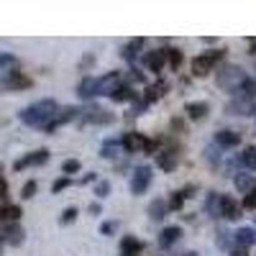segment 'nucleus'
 Listing matches in <instances>:
<instances>
[{
    "label": "nucleus",
    "instance_id": "nucleus-1",
    "mask_svg": "<svg viewBox=\"0 0 256 256\" xmlns=\"http://www.w3.org/2000/svg\"><path fill=\"white\" fill-rule=\"evenodd\" d=\"M56 113L59 110H56L54 100H38V102H34V105H28V108L20 110V120H24L26 126L38 128V126H49L56 118Z\"/></svg>",
    "mask_w": 256,
    "mask_h": 256
},
{
    "label": "nucleus",
    "instance_id": "nucleus-2",
    "mask_svg": "<svg viewBox=\"0 0 256 256\" xmlns=\"http://www.w3.org/2000/svg\"><path fill=\"white\" fill-rule=\"evenodd\" d=\"M246 80L248 77L244 74L241 67H236V64H223V67L218 70V84L226 88V90H230V92H236Z\"/></svg>",
    "mask_w": 256,
    "mask_h": 256
},
{
    "label": "nucleus",
    "instance_id": "nucleus-3",
    "mask_svg": "<svg viewBox=\"0 0 256 256\" xmlns=\"http://www.w3.org/2000/svg\"><path fill=\"white\" fill-rule=\"evenodd\" d=\"M148 184H152V166H136L131 177V192L134 195H144Z\"/></svg>",
    "mask_w": 256,
    "mask_h": 256
},
{
    "label": "nucleus",
    "instance_id": "nucleus-4",
    "mask_svg": "<svg viewBox=\"0 0 256 256\" xmlns=\"http://www.w3.org/2000/svg\"><path fill=\"white\" fill-rule=\"evenodd\" d=\"M118 88H123V77L118 72H108L98 80V95H113Z\"/></svg>",
    "mask_w": 256,
    "mask_h": 256
},
{
    "label": "nucleus",
    "instance_id": "nucleus-5",
    "mask_svg": "<svg viewBox=\"0 0 256 256\" xmlns=\"http://www.w3.org/2000/svg\"><path fill=\"white\" fill-rule=\"evenodd\" d=\"M46 162H49V152H46V148H41V152H31L28 156L18 159L13 164V169H16V172H20V169H26V166H41V164H46Z\"/></svg>",
    "mask_w": 256,
    "mask_h": 256
},
{
    "label": "nucleus",
    "instance_id": "nucleus-6",
    "mask_svg": "<svg viewBox=\"0 0 256 256\" xmlns=\"http://www.w3.org/2000/svg\"><path fill=\"white\" fill-rule=\"evenodd\" d=\"M77 116H80V108H74V105H67V108H62V110L56 113V118L46 126V131H49V134H54L59 126L70 123V120H72V118H77Z\"/></svg>",
    "mask_w": 256,
    "mask_h": 256
},
{
    "label": "nucleus",
    "instance_id": "nucleus-7",
    "mask_svg": "<svg viewBox=\"0 0 256 256\" xmlns=\"http://www.w3.org/2000/svg\"><path fill=\"white\" fill-rule=\"evenodd\" d=\"M24 238H26V233H24V228H20L18 223H8L3 228V241L8 246H20V244H24Z\"/></svg>",
    "mask_w": 256,
    "mask_h": 256
},
{
    "label": "nucleus",
    "instance_id": "nucleus-8",
    "mask_svg": "<svg viewBox=\"0 0 256 256\" xmlns=\"http://www.w3.org/2000/svg\"><path fill=\"white\" fill-rule=\"evenodd\" d=\"M82 120H84V123H98V126H102V123H105V126H108V123H113V120H116V116H113V113H108V110H100V108H90L88 113L82 116Z\"/></svg>",
    "mask_w": 256,
    "mask_h": 256
},
{
    "label": "nucleus",
    "instance_id": "nucleus-9",
    "mask_svg": "<svg viewBox=\"0 0 256 256\" xmlns=\"http://www.w3.org/2000/svg\"><path fill=\"white\" fill-rule=\"evenodd\" d=\"M164 62H169L166 59V49H156V52H148L146 56H144V64L152 72H162V67H164Z\"/></svg>",
    "mask_w": 256,
    "mask_h": 256
},
{
    "label": "nucleus",
    "instance_id": "nucleus-10",
    "mask_svg": "<svg viewBox=\"0 0 256 256\" xmlns=\"http://www.w3.org/2000/svg\"><path fill=\"white\" fill-rule=\"evenodd\" d=\"M3 88L6 90H26V88H31V80L20 72H13V74L3 77Z\"/></svg>",
    "mask_w": 256,
    "mask_h": 256
},
{
    "label": "nucleus",
    "instance_id": "nucleus-11",
    "mask_svg": "<svg viewBox=\"0 0 256 256\" xmlns=\"http://www.w3.org/2000/svg\"><path fill=\"white\" fill-rule=\"evenodd\" d=\"M251 110H254L251 100H244V98H233V100L226 105V113H230V116H248Z\"/></svg>",
    "mask_w": 256,
    "mask_h": 256
},
{
    "label": "nucleus",
    "instance_id": "nucleus-12",
    "mask_svg": "<svg viewBox=\"0 0 256 256\" xmlns=\"http://www.w3.org/2000/svg\"><path fill=\"white\" fill-rule=\"evenodd\" d=\"M120 144H123V148L126 152H138V148H144V146H148V141L141 136V134H123V138H120Z\"/></svg>",
    "mask_w": 256,
    "mask_h": 256
},
{
    "label": "nucleus",
    "instance_id": "nucleus-13",
    "mask_svg": "<svg viewBox=\"0 0 256 256\" xmlns=\"http://www.w3.org/2000/svg\"><path fill=\"white\" fill-rule=\"evenodd\" d=\"M212 64H216V62H212V56H210V54L195 56V59H192V74H195V77H205V74L210 72Z\"/></svg>",
    "mask_w": 256,
    "mask_h": 256
},
{
    "label": "nucleus",
    "instance_id": "nucleus-14",
    "mask_svg": "<svg viewBox=\"0 0 256 256\" xmlns=\"http://www.w3.org/2000/svg\"><path fill=\"white\" fill-rule=\"evenodd\" d=\"M180 236H182V228L169 226V228H164V230L159 233V246H162V248H169V246H172Z\"/></svg>",
    "mask_w": 256,
    "mask_h": 256
},
{
    "label": "nucleus",
    "instance_id": "nucleus-15",
    "mask_svg": "<svg viewBox=\"0 0 256 256\" xmlns=\"http://www.w3.org/2000/svg\"><path fill=\"white\" fill-rule=\"evenodd\" d=\"M220 205H223V198L218 195V192H208V198H205V210H208V216L218 218V216H220Z\"/></svg>",
    "mask_w": 256,
    "mask_h": 256
},
{
    "label": "nucleus",
    "instance_id": "nucleus-16",
    "mask_svg": "<svg viewBox=\"0 0 256 256\" xmlns=\"http://www.w3.org/2000/svg\"><path fill=\"white\" fill-rule=\"evenodd\" d=\"M77 95H80V98H92V95H98V80H95V77H84V80L77 84Z\"/></svg>",
    "mask_w": 256,
    "mask_h": 256
},
{
    "label": "nucleus",
    "instance_id": "nucleus-17",
    "mask_svg": "<svg viewBox=\"0 0 256 256\" xmlns=\"http://www.w3.org/2000/svg\"><path fill=\"white\" fill-rule=\"evenodd\" d=\"M216 144L223 146V148H233V146H238V144H241V136H238V134H233V131H218Z\"/></svg>",
    "mask_w": 256,
    "mask_h": 256
},
{
    "label": "nucleus",
    "instance_id": "nucleus-18",
    "mask_svg": "<svg viewBox=\"0 0 256 256\" xmlns=\"http://www.w3.org/2000/svg\"><path fill=\"white\" fill-rule=\"evenodd\" d=\"M141 248H144V246H141L138 238H134V236H123V241H120V254H123V256H136Z\"/></svg>",
    "mask_w": 256,
    "mask_h": 256
},
{
    "label": "nucleus",
    "instance_id": "nucleus-19",
    "mask_svg": "<svg viewBox=\"0 0 256 256\" xmlns=\"http://www.w3.org/2000/svg\"><path fill=\"white\" fill-rule=\"evenodd\" d=\"M220 216H223V218H228V220H236V218H241V208H238L236 202H233L230 198H223Z\"/></svg>",
    "mask_w": 256,
    "mask_h": 256
},
{
    "label": "nucleus",
    "instance_id": "nucleus-20",
    "mask_svg": "<svg viewBox=\"0 0 256 256\" xmlns=\"http://www.w3.org/2000/svg\"><path fill=\"white\" fill-rule=\"evenodd\" d=\"M144 49V38H131V41H128V44L123 46V59H128V62H134L136 56H138V52Z\"/></svg>",
    "mask_w": 256,
    "mask_h": 256
},
{
    "label": "nucleus",
    "instance_id": "nucleus-21",
    "mask_svg": "<svg viewBox=\"0 0 256 256\" xmlns=\"http://www.w3.org/2000/svg\"><path fill=\"white\" fill-rule=\"evenodd\" d=\"M118 154H123V144L120 141H105L100 146V156H105V159H116Z\"/></svg>",
    "mask_w": 256,
    "mask_h": 256
},
{
    "label": "nucleus",
    "instance_id": "nucleus-22",
    "mask_svg": "<svg viewBox=\"0 0 256 256\" xmlns=\"http://www.w3.org/2000/svg\"><path fill=\"white\" fill-rule=\"evenodd\" d=\"M236 244L238 246H246V248L254 246L256 244V230L254 228H238L236 230Z\"/></svg>",
    "mask_w": 256,
    "mask_h": 256
},
{
    "label": "nucleus",
    "instance_id": "nucleus-23",
    "mask_svg": "<svg viewBox=\"0 0 256 256\" xmlns=\"http://www.w3.org/2000/svg\"><path fill=\"white\" fill-rule=\"evenodd\" d=\"M156 164L164 169V172H172V169L177 166V154H174V152H162V154L156 156Z\"/></svg>",
    "mask_w": 256,
    "mask_h": 256
},
{
    "label": "nucleus",
    "instance_id": "nucleus-24",
    "mask_svg": "<svg viewBox=\"0 0 256 256\" xmlns=\"http://www.w3.org/2000/svg\"><path fill=\"white\" fill-rule=\"evenodd\" d=\"M166 212H169V205H166L162 198H156L152 205H148V216H152L154 220H162V218L166 216Z\"/></svg>",
    "mask_w": 256,
    "mask_h": 256
},
{
    "label": "nucleus",
    "instance_id": "nucleus-25",
    "mask_svg": "<svg viewBox=\"0 0 256 256\" xmlns=\"http://www.w3.org/2000/svg\"><path fill=\"white\" fill-rule=\"evenodd\" d=\"M236 190L238 192H246V195H248V192H254L256 190V182H254V177L251 174H236Z\"/></svg>",
    "mask_w": 256,
    "mask_h": 256
},
{
    "label": "nucleus",
    "instance_id": "nucleus-26",
    "mask_svg": "<svg viewBox=\"0 0 256 256\" xmlns=\"http://www.w3.org/2000/svg\"><path fill=\"white\" fill-rule=\"evenodd\" d=\"M184 110H187V116H190L192 120H200V118L208 116V102H190Z\"/></svg>",
    "mask_w": 256,
    "mask_h": 256
},
{
    "label": "nucleus",
    "instance_id": "nucleus-27",
    "mask_svg": "<svg viewBox=\"0 0 256 256\" xmlns=\"http://www.w3.org/2000/svg\"><path fill=\"white\" fill-rule=\"evenodd\" d=\"M233 95H236V98H244V100H254V98H256V82H254V80H246Z\"/></svg>",
    "mask_w": 256,
    "mask_h": 256
},
{
    "label": "nucleus",
    "instance_id": "nucleus-28",
    "mask_svg": "<svg viewBox=\"0 0 256 256\" xmlns=\"http://www.w3.org/2000/svg\"><path fill=\"white\" fill-rule=\"evenodd\" d=\"M241 164L246 169H251V172H256V148L254 146H246V152L241 154Z\"/></svg>",
    "mask_w": 256,
    "mask_h": 256
},
{
    "label": "nucleus",
    "instance_id": "nucleus-29",
    "mask_svg": "<svg viewBox=\"0 0 256 256\" xmlns=\"http://www.w3.org/2000/svg\"><path fill=\"white\" fill-rule=\"evenodd\" d=\"M116 102H128V100H136V95H134V90L131 88H126V84H123V88H118L113 95H110Z\"/></svg>",
    "mask_w": 256,
    "mask_h": 256
},
{
    "label": "nucleus",
    "instance_id": "nucleus-30",
    "mask_svg": "<svg viewBox=\"0 0 256 256\" xmlns=\"http://www.w3.org/2000/svg\"><path fill=\"white\" fill-rule=\"evenodd\" d=\"M0 212H3V218H6V220H18L20 216H24L18 205H3V210H0Z\"/></svg>",
    "mask_w": 256,
    "mask_h": 256
},
{
    "label": "nucleus",
    "instance_id": "nucleus-31",
    "mask_svg": "<svg viewBox=\"0 0 256 256\" xmlns=\"http://www.w3.org/2000/svg\"><path fill=\"white\" fill-rule=\"evenodd\" d=\"M166 92V82H156L154 88H148V95H146V100L152 102V100H156V98H162Z\"/></svg>",
    "mask_w": 256,
    "mask_h": 256
},
{
    "label": "nucleus",
    "instance_id": "nucleus-32",
    "mask_svg": "<svg viewBox=\"0 0 256 256\" xmlns=\"http://www.w3.org/2000/svg\"><path fill=\"white\" fill-rule=\"evenodd\" d=\"M166 59H169V67L177 70L180 64H182V54H180V49H166Z\"/></svg>",
    "mask_w": 256,
    "mask_h": 256
},
{
    "label": "nucleus",
    "instance_id": "nucleus-33",
    "mask_svg": "<svg viewBox=\"0 0 256 256\" xmlns=\"http://www.w3.org/2000/svg\"><path fill=\"white\" fill-rule=\"evenodd\" d=\"M74 218H77V208H67V210H64L62 216H59V223L67 226V223H72Z\"/></svg>",
    "mask_w": 256,
    "mask_h": 256
},
{
    "label": "nucleus",
    "instance_id": "nucleus-34",
    "mask_svg": "<svg viewBox=\"0 0 256 256\" xmlns=\"http://www.w3.org/2000/svg\"><path fill=\"white\" fill-rule=\"evenodd\" d=\"M108 192H110V182L108 180H102V182L95 184V195L98 198H108Z\"/></svg>",
    "mask_w": 256,
    "mask_h": 256
},
{
    "label": "nucleus",
    "instance_id": "nucleus-35",
    "mask_svg": "<svg viewBox=\"0 0 256 256\" xmlns=\"http://www.w3.org/2000/svg\"><path fill=\"white\" fill-rule=\"evenodd\" d=\"M70 184H72V180H70V177H59V180H56V182L52 184V192L56 195V192H62L64 187H70Z\"/></svg>",
    "mask_w": 256,
    "mask_h": 256
},
{
    "label": "nucleus",
    "instance_id": "nucleus-36",
    "mask_svg": "<svg viewBox=\"0 0 256 256\" xmlns=\"http://www.w3.org/2000/svg\"><path fill=\"white\" fill-rule=\"evenodd\" d=\"M34 192H36V182L31 180V182H26V184H24V190H20V198L31 200V198H34Z\"/></svg>",
    "mask_w": 256,
    "mask_h": 256
},
{
    "label": "nucleus",
    "instance_id": "nucleus-37",
    "mask_svg": "<svg viewBox=\"0 0 256 256\" xmlns=\"http://www.w3.org/2000/svg\"><path fill=\"white\" fill-rule=\"evenodd\" d=\"M184 198H187V195H184V192H182V190H180V192H174V198H172V200H169V208H174V210H177V208H182V202H184Z\"/></svg>",
    "mask_w": 256,
    "mask_h": 256
},
{
    "label": "nucleus",
    "instance_id": "nucleus-38",
    "mask_svg": "<svg viewBox=\"0 0 256 256\" xmlns=\"http://www.w3.org/2000/svg\"><path fill=\"white\" fill-rule=\"evenodd\" d=\"M64 174H74V172H80V162H74V159H70V162H64Z\"/></svg>",
    "mask_w": 256,
    "mask_h": 256
},
{
    "label": "nucleus",
    "instance_id": "nucleus-39",
    "mask_svg": "<svg viewBox=\"0 0 256 256\" xmlns=\"http://www.w3.org/2000/svg\"><path fill=\"white\" fill-rule=\"evenodd\" d=\"M244 208H246V210H256V190L248 192V195L244 198Z\"/></svg>",
    "mask_w": 256,
    "mask_h": 256
},
{
    "label": "nucleus",
    "instance_id": "nucleus-40",
    "mask_svg": "<svg viewBox=\"0 0 256 256\" xmlns=\"http://www.w3.org/2000/svg\"><path fill=\"white\" fill-rule=\"evenodd\" d=\"M205 154H208V159H210V162H218V148H216V146L205 148Z\"/></svg>",
    "mask_w": 256,
    "mask_h": 256
},
{
    "label": "nucleus",
    "instance_id": "nucleus-41",
    "mask_svg": "<svg viewBox=\"0 0 256 256\" xmlns=\"http://www.w3.org/2000/svg\"><path fill=\"white\" fill-rule=\"evenodd\" d=\"M113 228H116L113 223H102V226H100V233H105V236H108V233H113Z\"/></svg>",
    "mask_w": 256,
    "mask_h": 256
},
{
    "label": "nucleus",
    "instance_id": "nucleus-42",
    "mask_svg": "<svg viewBox=\"0 0 256 256\" xmlns=\"http://www.w3.org/2000/svg\"><path fill=\"white\" fill-rule=\"evenodd\" d=\"M248 52H251V54H256V36H254V38H248Z\"/></svg>",
    "mask_w": 256,
    "mask_h": 256
},
{
    "label": "nucleus",
    "instance_id": "nucleus-43",
    "mask_svg": "<svg viewBox=\"0 0 256 256\" xmlns=\"http://www.w3.org/2000/svg\"><path fill=\"white\" fill-rule=\"evenodd\" d=\"M90 64H92V56H84V62H80V70L82 67H90Z\"/></svg>",
    "mask_w": 256,
    "mask_h": 256
},
{
    "label": "nucleus",
    "instance_id": "nucleus-44",
    "mask_svg": "<svg viewBox=\"0 0 256 256\" xmlns=\"http://www.w3.org/2000/svg\"><path fill=\"white\" fill-rule=\"evenodd\" d=\"M90 212H92V216H98V212H100V205H98V202H92V205H90Z\"/></svg>",
    "mask_w": 256,
    "mask_h": 256
},
{
    "label": "nucleus",
    "instance_id": "nucleus-45",
    "mask_svg": "<svg viewBox=\"0 0 256 256\" xmlns=\"http://www.w3.org/2000/svg\"><path fill=\"white\" fill-rule=\"evenodd\" d=\"M92 180H95V174H84V177H82V184H88V182H92Z\"/></svg>",
    "mask_w": 256,
    "mask_h": 256
},
{
    "label": "nucleus",
    "instance_id": "nucleus-46",
    "mask_svg": "<svg viewBox=\"0 0 256 256\" xmlns=\"http://www.w3.org/2000/svg\"><path fill=\"white\" fill-rule=\"evenodd\" d=\"M230 256H246V254H244V251H233Z\"/></svg>",
    "mask_w": 256,
    "mask_h": 256
}]
</instances>
